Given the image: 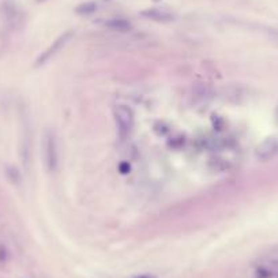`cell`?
Returning a JSON list of instances; mask_svg holds the SVG:
<instances>
[{
    "mask_svg": "<svg viewBox=\"0 0 278 278\" xmlns=\"http://www.w3.org/2000/svg\"><path fill=\"white\" fill-rule=\"evenodd\" d=\"M41 154H43V161L45 165L48 172H56L59 167V150L56 136L51 129H45L43 141H41Z\"/></svg>",
    "mask_w": 278,
    "mask_h": 278,
    "instance_id": "obj_1",
    "label": "cell"
},
{
    "mask_svg": "<svg viewBox=\"0 0 278 278\" xmlns=\"http://www.w3.org/2000/svg\"><path fill=\"white\" fill-rule=\"evenodd\" d=\"M113 117H115L119 138L122 141L127 139L135 124L134 110L131 109L127 104H117L113 108Z\"/></svg>",
    "mask_w": 278,
    "mask_h": 278,
    "instance_id": "obj_2",
    "label": "cell"
},
{
    "mask_svg": "<svg viewBox=\"0 0 278 278\" xmlns=\"http://www.w3.org/2000/svg\"><path fill=\"white\" fill-rule=\"evenodd\" d=\"M72 34H74L72 32H65L63 33L62 36H59L58 39L55 40L51 45L48 46L45 51L40 55V58L37 59V62H36V65L45 64V63H48V62L55 56V55H58L59 52L62 51V49L68 44V41L72 39Z\"/></svg>",
    "mask_w": 278,
    "mask_h": 278,
    "instance_id": "obj_3",
    "label": "cell"
},
{
    "mask_svg": "<svg viewBox=\"0 0 278 278\" xmlns=\"http://www.w3.org/2000/svg\"><path fill=\"white\" fill-rule=\"evenodd\" d=\"M278 155V136H269L255 148V157L259 161H270Z\"/></svg>",
    "mask_w": 278,
    "mask_h": 278,
    "instance_id": "obj_4",
    "label": "cell"
},
{
    "mask_svg": "<svg viewBox=\"0 0 278 278\" xmlns=\"http://www.w3.org/2000/svg\"><path fill=\"white\" fill-rule=\"evenodd\" d=\"M142 15L148 20L155 21V22H162V23H167V22H172L175 20V15L169 11L161 10V8H149V10H145L142 11Z\"/></svg>",
    "mask_w": 278,
    "mask_h": 278,
    "instance_id": "obj_5",
    "label": "cell"
},
{
    "mask_svg": "<svg viewBox=\"0 0 278 278\" xmlns=\"http://www.w3.org/2000/svg\"><path fill=\"white\" fill-rule=\"evenodd\" d=\"M104 26L116 32H127L131 29V23L124 18H109L104 22Z\"/></svg>",
    "mask_w": 278,
    "mask_h": 278,
    "instance_id": "obj_6",
    "label": "cell"
},
{
    "mask_svg": "<svg viewBox=\"0 0 278 278\" xmlns=\"http://www.w3.org/2000/svg\"><path fill=\"white\" fill-rule=\"evenodd\" d=\"M96 10H97V4L94 1H86V3H82L75 8V13L79 14V15H90Z\"/></svg>",
    "mask_w": 278,
    "mask_h": 278,
    "instance_id": "obj_7",
    "label": "cell"
},
{
    "mask_svg": "<svg viewBox=\"0 0 278 278\" xmlns=\"http://www.w3.org/2000/svg\"><path fill=\"white\" fill-rule=\"evenodd\" d=\"M132 278H157L154 274H149V273H145V274H136Z\"/></svg>",
    "mask_w": 278,
    "mask_h": 278,
    "instance_id": "obj_8",
    "label": "cell"
},
{
    "mask_svg": "<svg viewBox=\"0 0 278 278\" xmlns=\"http://www.w3.org/2000/svg\"><path fill=\"white\" fill-rule=\"evenodd\" d=\"M277 119H278V108H277Z\"/></svg>",
    "mask_w": 278,
    "mask_h": 278,
    "instance_id": "obj_9",
    "label": "cell"
}]
</instances>
